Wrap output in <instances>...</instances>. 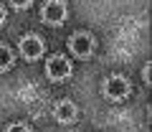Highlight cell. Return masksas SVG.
Segmentation results:
<instances>
[{
	"label": "cell",
	"mask_w": 152,
	"mask_h": 132,
	"mask_svg": "<svg viewBox=\"0 0 152 132\" xmlns=\"http://www.w3.org/2000/svg\"><path fill=\"white\" fill-rule=\"evenodd\" d=\"M127 94H129V81H127L122 74H112V76L104 81V97L107 99L122 102V99H127Z\"/></svg>",
	"instance_id": "cell-1"
},
{
	"label": "cell",
	"mask_w": 152,
	"mask_h": 132,
	"mask_svg": "<svg viewBox=\"0 0 152 132\" xmlns=\"http://www.w3.org/2000/svg\"><path fill=\"white\" fill-rule=\"evenodd\" d=\"M69 48L76 59H89L94 54V48H96V43H94V38L89 33H74L69 38Z\"/></svg>",
	"instance_id": "cell-2"
},
{
	"label": "cell",
	"mask_w": 152,
	"mask_h": 132,
	"mask_svg": "<svg viewBox=\"0 0 152 132\" xmlns=\"http://www.w3.org/2000/svg\"><path fill=\"white\" fill-rule=\"evenodd\" d=\"M69 74H71L69 59H64L61 54H53L48 59V64H46V76L51 81H64V79H69Z\"/></svg>",
	"instance_id": "cell-3"
},
{
	"label": "cell",
	"mask_w": 152,
	"mask_h": 132,
	"mask_svg": "<svg viewBox=\"0 0 152 132\" xmlns=\"http://www.w3.org/2000/svg\"><path fill=\"white\" fill-rule=\"evenodd\" d=\"M41 18H43L48 26H61L66 21V3L64 0H48L41 10Z\"/></svg>",
	"instance_id": "cell-4"
},
{
	"label": "cell",
	"mask_w": 152,
	"mask_h": 132,
	"mask_svg": "<svg viewBox=\"0 0 152 132\" xmlns=\"http://www.w3.org/2000/svg\"><path fill=\"white\" fill-rule=\"evenodd\" d=\"M43 41L38 38V36H33V33H28V36H23L20 38V56L26 61H36L43 56Z\"/></svg>",
	"instance_id": "cell-5"
},
{
	"label": "cell",
	"mask_w": 152,
	"mask_h": 132,
	"mask_svg": "<svg viewBox=\"0 0 152 132\" xmlns=\"http://www.w3.org/2000/svg\"><path fill=\"white\" fill-rule=\"evenodd\" d=\"M76 114H79V109H76V104H74V102H69V99L58 102L56 109H53L56 122H61V125H71V122H76Z\"/></svg>",
	"instance_id": "cell-6"
},
{
	"label": "cell",
	"mask_w": 152,
	"mask_h": 132,
	"mask_svg": "<svg viewBox=\"0 0 152 132\" xmlns=\"http://www.w3.org/2000/svg\"><path fill=\"white\" fill-rule=\"evenodd\" d=\"M13 66V51L8 46H0V71H8Z\"/></svg>",
	"instance_id": "cell-7"
},
{
	"label": "cell",
	"mask_w": 152,
	"mask_h": 132,
	"mask_svg": "<svg viewBox=\"0 0 152 132\" xmlns=\"http://www.w3.org/2000/svg\"><path fill=\"white\" fill-rule=\"evenodd\" d=\"M10 3H13V8H18V10H26L33 0H10Z\"/></svg>",
	"instance_id": "cell-8"
},
{
	"label": "cell",
	"mask_w": 152,
	"mask_h": 132,
	"mask_svg": "<svg viewBox=\"0 0 152 132\" xmlns=\"http://www.w3.org/2000/svg\"><path fill=\"white\" fill-rule=\"evenodd\" d=\"M8 132H31V130H28L26 125H20V122H18V125H10V127H8Z\"/></svg>",
	"instance_id": "cell-9"
},
{
	"label": "cell",
	"mask_w": 152,
	"mask_h": 132,
	"mask_svg": "<svg viewBox=\"0 0 152 132\" xmlns=\"http://www.w3.org/2000/svg\"><path fill=\"white\" fill-rule=\"evenodd\" d=\"M142 76H145V84H150V64L145 66V71H142Z\"/></svg>",
	"instance_id": "cell-10"
},
{
	"label": "cell",
	"mask_w": 152,
	"mask_h": 132,
	"mask_svg": "<svg viewBox=\"0 0 152 132\" xmlns=\"http://www.w3.org/2000/svg\"><path fill=\"white\" fill-rule=\"evenodd\" d=\"M3 21H5V10H3V5H0V26H3Z\"/></svg>",
	"instance_id": "cell-11"
}]
</instances>
